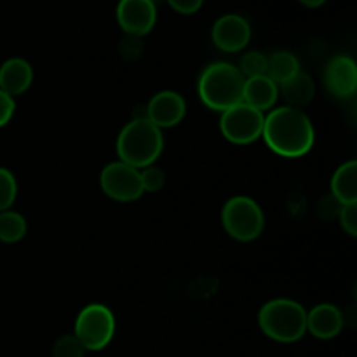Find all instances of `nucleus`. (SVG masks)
Instances as JSON below:
<instances>
[{
  "instance_id": "nucleus-1",
  "label": "nucleus",
  "mask_w": 357,
  "mask_h": 357,
  "mask_svg": "<svg viewBox=\"0 0 357 357\" xmlns=\"http://www.w3.org/2000/svg\"><path fill=\"white\" fill-rule=\"evenodd\" d=\"M261 138L274 153L286 159H296L310 152L316 142V132L305 112L293 107H279L265 115Z\"/></svg>"
},
{
  "instance_id": "nucleus-2",
  "label": "nucleus",
  "mask_w": 357,
  "mask_h": 357,
  "mask_svg": "<svg viewBox=\"0 0 357 357\" xmlns=\"http://www.w3.org/2000/svg\"><path fill=\"white\" fill-rule=\"evenodd\" d=\"M246 79L232 63L216 61L206 66L199 77L197 93L202 103L215 112H225L243 103Z\"/></svg>"
},
{
  "instance_id": "nucleus-3",
  "label": "nucleus",
  "mask_w": 357,
  "mask_h": 357,
  "mask_svg": "<svg viewBox=\"0 0 357 357\" xmlns=\"http://www.w3.org/2000/svg\"><path fill=\"white\" fill-rule=\"evenodd\" d=\"M115 149L119 160L135 169L153 166L164 150L162 131L145 119H132L119 132Z\"/></svg>"
},
{
  "instance_id": "nucleus-4",
  "label": "nucleus",
  "mask_w": 357,
  "mask_h": 357,
  "mask_svg": "<svg viewBox=\"0 0 357 357\" xmlns=\"http://www.w3.org/2000/svg\"><path fill=\"white\" fill-rule=\"evenodd\" d=\"M258 324L272 340L293 344L305 335L307 310L295 300L275 298L261 307L258 312Z\"/></svg>"
},
{
  "instance_id": "nucleus-5",
  "label": "nucleus",
  "mask_w": 357,
  "mask_h": 357,
  "mask_svg": "<svg viewBox=\"0 0 357 357\" xmlns=\"http://www.w3.org/2000/svg\"><path fill=\"white\" fill-rule=\"evenodd\" d=\"M222 222L225 232L239 243L258 239L265 229L264 209L257 201L246 195H236L225 202Z\"/></svg>"
},
{
  "instance_id": "nucleus-6",
  "label": "nucleus",
  "mask_w": 357,
  "mask_h": 357,
  "mask_svg": "<svg viewBox=\"0 0 357 357\" xmlns=\"http://www.w3.org/2000/svg\"><path fill=\"white\" fill-rule=\"evenodd\" d=\"M115 333V317L103 303H89L79 312L73 335L86 351H101L112 342Z\"/></svg>"
},
{
  "instance_id": "nucleus-7",
  "label": "nucleus",
  "mask_w": 357,
  "mask_h": 357,
  "mask_svg": "<svg viewBox=\"0 0 357 357\" xmlns=\"http://www.w3.org/2000/svg\"><path fill=\"white\" fill-rule=\"evenodd\" d=\"M265 115L246 103H239L229 110L222 112L220 131L227 142L234 145H250L261 138Z\"/></svg>"
},
{
  "instance_id": "nucleus-8",
  "label": "nucleus",
  "mask_w": 357,
  "mask_h": 357,
  "mask_svg": "<svg viewBox=\"0 0 357 357\" xmlns=\"http://www.w3.org/2000/svg\"><path fill=\"white\" fill-rule=\"evenodd\" d=\"M100 185L107 197L119 202H132L143 194L139 169H135L121 160H115L103 167L100 174Z\"/></svg>"
},
{
  "instance_id": "nucleus-9",
  "label": "nucleus",
  "mask_w": 357,
  "mask_h": 357,
  "mask_svg": "<svg viewBox=\"0 0 357 357\" xmlns=\"http://www.w3.org/2000/svg\"><path fill=\"white\" fill-rule=\"evenodd\" d=\"M119 26L126 35L143 37L157 21V7L152 0H121L115 10Z\"/></svg>"
},
{
  "instance_id": "nucleus-10",
  "label": "nucleus",
  "mask_w": 357,
  "mask_h": 357,
  "mask_svg": "<svg viewBox=\"0 0 357 357\" xmlns=\"http://www.w3.org/2000/svg\"><path fill=\"white\" fill-rule=\"evenodd\" d=\"M213 44L223 52H239L250 44L251 26L239 14H225L211 30Z\"/></svg>"
},
{
  "instance_id": "nucleus-11",
  "label": "nucleus",
  "mask_w": 357,
  "mask_h": 357,
  "mask_svg": "<svg viewBox=\"0 0 357 357\" xmlns=\"http://www.w3.org/2000/svg\"><path fill=\"white\" fill-rule=\"evenodd\" d=\"M187 112V105L181 94L174 91H160L153 94L152 100L146 103L149 121L160 131L166 128H174L180 124Z\"/></svg>"
},
{
  "instance_id": "nucleus-12",
  "label": "nucleus",
  "mask_w": 357,
  "mask_h": 357,
  "mask_svg": "<svg viewBox=\"0 0 357 357\" xmlns=\"http://www.w3.org/2000/svg\"><path fill=\"white\" fill-rule=\"evenodd\" d=\"M324 86L333 96L351 98L357 89V65L351 56H335L324 68Z\"/></svg>"
},
{
  "instance_id": "nucleus-13",
  "label": "nucleus",
  "mask_w": 357,
  "mask_h": 357,
  "mask_svg": "<svg viewBox=\"0 0 357 357\" xmlns=\"http://www.w3.org/2000/svg\"><path fill=\"white\" fill-rule=\"evenodd\" d=\"M344 323V314L333 303H319L310 312H307V331L321 340H331L338 337Z\"/></svg>"
},
{
  "instance_id": "nucleus-14",
  "label": "nucleus",
  "mask_w": 357,
  "mask_h": 357,
  "mask_svg": "<svg viewBox=\"0 0 357 357\" xmlns=\"http://www.w3.org/2000/svg\"><path fill=\"white\" fill-rule=\"evenodd\" d=\"M33 80V70L23 58H10L0 66V89L14 98L26 93Z\"/></svg>"
},
{
  "instance_id": "nucleus-15",
  "label": "nucleus",
  "mask_w": 357,
  "mask_h": 357,
  "mask_svg": "<svg viewBox=\"0 0 357 357\" xmlns=\"http://www.w3.org/2000/svg\"><path fill=\"white\" fill-rule=\"evenodd\" d=\"M279 98V86L267 75H258L246 79L243 89V103L255 110L261 112L271 110Z\"/></svg>"
},
{
  "instance_id": "nucleus-16",
  "label": "nucleus",
  "mask_w": 357,
  "mask_h": 357,
  "mask_svg": "<svg viewBox=\"0 0 357 357\" xmlns=\"http://www.w3.org/2000/svg\"><path fill=\"white\" fill-rule=\"evenodd\" d=\"M279 93L289 103L288 107L300 108L302 110L303 107H307L312 101L314 94H316V84H314L312 77L309 73L300 70L291 79H288L286 82H282L279 86Z\"/></svg>"
},
{
  "instance_id": "nucleus-17",
  "label": "nucleus",
  "mask_w": 357,
  "mask_h": 357,
  "mask_svg": "<svg viewBox=\"0 0 357 357\" xmlns=\"http://www.w3.org/2000/svg\"><path fill=\"white\" fill-rule=\"evenodd\" d=\"M331 195L342 204L357 202V160L344 162L333 174Z\"/></svg>"
},
{
  "instance_id": "nucleus-18",
  "label": "nucleus",
  "mask_w": 357,
  "mask_h": 357,
  "mask_svg": "<svg viewBox=\"0 0 357 357\" xmlns=\"http://www.w3.org/2000/svg\"><path fill=\"white\" fill-rule=\"evenodd\" d=\"M300 72V63L295 54L288 51H278L267 56V68H265V75L271 80H274L278 86L291 79L295 73Z\"/></svg>"
},
{
  "instance_id": "nucleus-19",
  "label": "nucleus",
  "mask_w": 357,
  "mask_h": 357,
  "mask_svg": "<svg viewBox=\"0 0 357 357\" xmlns=\"http://www.w3.org/2000/svg\"><path fill=\"white\" fill-rule=\"evenodd\" d=\"M26 236V220L16 211H0V241L13 244Z\"/></svg>"
},
{
  "instance_id": "nucleus-20",
  "label": "nucleus",
  "mask_w": 357,
  "mask_h": 357,
  "mask_svg": "<svg viewBox=\"0 0 357 357\" xmlns=\"http://www.w3.org/2000/svg\"><path fill=\"white\" fill-rule=\"evenodd\" d=\"M239 72L243 73L244 79H251V77L265 75V68H267V56L261 54L258 51H250L241 58L239 61Z\"/></svg>"
},
{
  "instance_id": "nucleus-21",
  "label": "nucleus",
  "mask_w": 357,
  "mask_h": 357,
  "mask_svg": "<svg viewBox=\"0 0 357 357\" xmlns=\"http://www.w3.org/2000/svg\"><path fill=\"white\" fill-rule=\"evenodd\" d=\"M17 195V183L14 174L6 167H0V211H7L14 204Z\"/></svg>"
},
{
  "instance_id": "nucleus-22",
  "label": "nucleus",
  "mask_w": 357,
  "mask_h": 357,
  "mask_svg": "<svg viewBox=\"0 0 357 357\" xmlns=\"http://www.w3.org/2000/svg\"><path fill=\"white\" fill-rule=\"evenodd\" d=\"M86 349L82 347L75 335H63L52 345V357H84Z\"/></svg>"
},
{
  "instance_id": "nucleus-23",
  "label": "nucleus",
  "mask_w": 357,
  "mask_h": 357,
  "mask_svg": "<svg viewBox=\"0 0 357 357\" xmlns=\"http://www.w3.org/2000/svg\"><path fill=\"white\" fill-rule=\"evenodd\" d=\"M139 178H142L143 192H159L166 183V174L160 167L149 166L139 169Z\"/></svg>"
},
{
  "instance_id": "nucleus-24",
  "label": "nucleus",
  "mask_w": 357,
  "mask_h": 357,
  "mask_svg": "<svg viewBox=\"0 0 357 357\" xmlns=\"http://www.w3.org/2000/svg\"><path fill=\"white\" fill-rule=\"evenodd\" d=\"M119 52L128 61H135L142 56L143 52V42L142 37H135V35H126L119 44Z\"/></svg>"
},
{
  "instance_id": "nucleus-25",
  "label": "nucleus",
  "mask_w": 357,
  "mask_h": 357,
  "mask_svg": "<svg viewBox=\"0 0 357 357\" xmlns=\"http://www.w3.org/2000/svg\"><path fill=\"white\" fill-rule=\"evenodd\" d=\"M338 222L342 229L351 237L357 236V202L354 204H344L338 213Z\"/></svg>"
},
{
  "instance_id": "nucleus-26",
  "label": "nucleus",
  "mask_w": 357,
  "mask_h": 357,
  "mask_svg": "<svg viewBox=\"0 0 357 357\" xmlns=\"http://www.w3.org/2000/svg\"><path fill=\"white\" fill-rule=\"evenodd\" d=\"M14 110H16L14 98L7 96V94L0 89V128L9 124L10 119H13L14 115Z\"/></svg>"
},
{
  "instance_id": "nucleus-27",
  "label": "nucleus",
  "mask_w": 357,
  "mask_h": 357,
  "mask_svg": "<svg viewBox=\"0 0 357 357\" xmlns=\"http://www.w3.org/2000/svg\"><path fill=\"white\" fill-rule=\"evenodd\" d=\"M342 202L337 201V199L333 197V195H326L324 199H321L319 202V215L323 216V218H337L338 213H340L342 209Z\"/></svg>"
},
{
  "instance_id": "nucleus-28",
  "label": "nucleus",
  "mask_w": 357,
  "mask_h": 357,
  "mask_svg": "<svg viewBox=\"0 0 357 357\" xmlns=\"http://www.w3.org/2000/svg\"><path fill=\"white\" fill-rule=\"evenodd\" d=\"M171 6V9H174L180 14H194L197 13L202 7L204 0H166Z\"/></svg>"
},
{
  "instance_id": "nucleus-29",
  "label": "nucleus",
  "mask_w": 357,
  "mask_h": 357,
  "mask_svg": "<svg viewBox=\"0 0 357 357\" xmlns=\"http://www.w3.org/2000/svg\"><path fill=\"white\" fill-rule=\"evenodd\" d=\"M298 2H302L305 7H310V9H317V7L323 6L326 0H298Z\"/></svg>"
},
{
  "instance_id": "nucleus-30",
  "label": "nucleus",
  "mask_w": 357,
  "mask_h": 357,
  "mask_svg": "<svg viewBox=\"0 0 357 357\" xmlns=\"http://www.w3.org/2000/svg\"><path fill=\"white\" fill-rule=\"evenodd\" d=\"M152 2H153V3H155V6H157V2H160V0H152Z\"/></svg>"
}]
</instances>
